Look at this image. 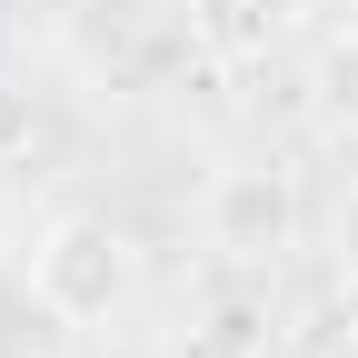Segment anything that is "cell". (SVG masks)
Returning <instances> with one entry per match:
<instances>
[{"label": "cell", "instance_id": "6da1fadb", "mask_svg": "<svg viewBox=\"0 0 358 358\" xmlns=\"http://www.w3.org/2000/svg\"><path fill=\"white\" fill-rule=\"evenodd\" d=\"M129 239H120V219H100V209H70V219H50V229L30 239V299L50 308L60 329H90V319H110V308L129 299Z\"/></svg>", "mask_w": 358, "mask_h": 358}, {"label": "cell", "instance_id": "7a4b0ae2", "mask_svg": "<svg viewBox=\"0 0 358 358\" xmlns=\"http://www.w3.org/2000/svg\"><path fill=\"white\" fill-rule=\"evenodd\" d=\"M299 239V199L279 169H219L209 179V249L229 259H279Z\"/></svg>", "mask_w": 358, "mask_h": 358}, {"label": "cell", "instance_id": "3957f363", "mask_svg": "<svg viewBox=\"0 0 358 358\" xmlns=\"http://www.w3.org/2000/svg\"><path fill=\"white\" fill-rule=\"evenodd\" d=\"M289 10H299V0H189V40L209 60L249 70V60H268L289 40Z\"/></svg>", "mask_w": 358, "mask_h": 358}, {"label": "cell", "instance_id": "277c9868", "mask_svg": "<svg viewBox=\"0 0 358 358\" xmlns=\"http://www.w3.org/2000/svg\"><path fill=\"white\" fill-rule=\"evenodd\" d=\"M319 100H329V120H348V129H358V30L319 50Z\"/></svg>", "mask_w": 358, "mask_h": 358}, {"label": "cell", "instance_id": "5b68a950", "mask_svg": "<svg viewBox=\"0 0 358 358\" xmlns=\"http://www.w3.org/2000/svg\"><path fill=\"white\" fill-rule=\"evenodd\" d=\"M179 358H259V319H249V308H219L209 329H189Z\"/></svg>", "mask_w": 358, "mask_h": 358}, {"label": "cell", "instance_id": "8992f818", "mask_svg": "<svg viewBox=\"0 0 358 358\" xmlns=\"http://www.w3.org/2000/svg\"><path fill=\"white\" fill-rule=\"evenodd\" d=\"M30 150H40V100H30L20 80H0V169L30 159Z\"/></svg>", "mask_w": 358, "mask_h": 358}, {"label": "cell", "instance_id": "52a82bcc", "mask_svg": "<svg viewBox=\"0 0 358 358\" xmlns=\"http://www.w3.org/2000/svg\"><path fill=\"white\" fill-rule=\"evenodd\" d=\"M338 279H348V289H358V189H348V199H338Z\"/></svg>", "mask_w": 358, "mask_h": 358}, {"label": "cell", "instance_id": "ba28073f", "mask_svg": "<svg viewBox=\"0 0 358 358\" xmlns=\"http://www.w3.org/2000/svg\"><path fill=\"white\" fill-rule=\"evenodd\" d=\"M0 358H30V338H20V329H0Z\"/></svg>", "mask_w": 358, "mask_h": 358}]
</instances>
